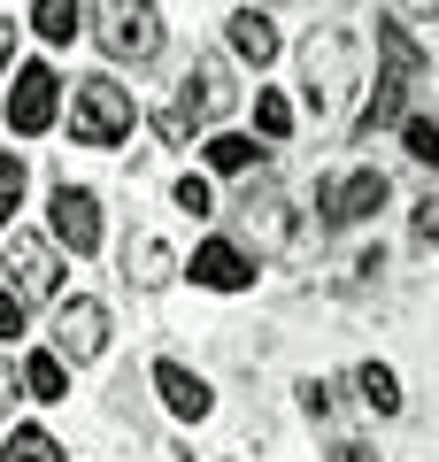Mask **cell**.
Segmentation results:
<instances>
[{
  "instance_id": "obj_1",
  "label": "cell",
  "mask_w": 439,
  "mask_h": 462,
  "mask_svg": "<svg viewBox=\"0 0 439 462\" xmlns=\"http://www.w3.org/2000/svg\"><path fill=\"white\" fill-rule=\"evenodd\" d=\"M355 93H362V39L347 23L309 32V47H301V100H309V116L332 124V116H347Z\"/></svg>"
},
{
  "instance_id": "obj_2",
  "label": "cell",
  "mask_w": 439,
  "mask_h": 462,
  "mask_svg": "<svg viewBox=\"0 0 439 462\" xmlns=\"http://www.w3.org/2000/svg\"><path fill=\"white\" fill-rule=\"evenodd\" d=\"M131 124H139V100L116 78H85L78 93H70V139H78V147H124Z\"/></svg>"
},
{
  "instance_id": "obj_3",
  "label": "cell",
  "mask_w": 439,
  "mask_h": 462,
  "mask_svg": "<svg viewBox=\"0 0 439 462\" xmlns=\"http://www.w3.org/2000/svg\"><path fill=\"white\" fill-rule=\"evenodd\" d=\"M93 32H100V47H108V62L146 69L163 54V8H154V0H93Z\"/></svg>"
},
{
  "instance_id": "obj_4",
  "label": "cell",
  "mask_w": 439,
  "mask_h": 462,
  "mask_svg": "<svg viewBox=\"0 0 439 462\" xmlns=\"http://www.w3.org/2000/svg\"><path fill=\"white\" fill-rule=\"evenodd\" d=\"M378 54H386V69H378V93L362 100V132H378V124H401V108H408V85L424 78V54H416V39L401 32V23H378Z\"/></svg>"
},
{
  "instance_id": "obj_5",
  "label": "cell",
  "mask_w": 439,
  "mask_h": 462,
  "mask_svg": "<svg viewBox=\"0 0 439 462\" xmlns=\"http://www.w3.org/2000/svg\"><path fill=\"white\" fill-rule=\"evenodd\" d=\"M239 231L255 239L262 254H301V247H309V224H301V208L285 200L277 178H255L239 193Z\"/></svg>"
},
{
  "instance_id": "obj_6",
  "label": "cell",
  "mask_w": 439,
  "mask_h": 462,
  "mask_svg": "<svg viewBox=\"0 0 439 462\" xmlns=\"http://www.w3.org/2000/svg\"><path fill=\"white\" fill-rule=\"evenodd\" d=\"M386 170H340V178H324L316 185V216H324L332 231H355V224H370L378 208H386Z\"/></svg>"
},
{
  "instance_id": "obj_7",
  "label": "cell",
  "mask_w": 439,
  "mask_h": 462,
  "mask_svg": "<svg viewBox=\"0 0 439 462\" xmlns=\"http://www.w3.org/2000/svg\"><path fill=\"white\" fill-rule=\"evenodd\" d=\"M54 116H62V78H54L47 62H23L16 85H8V132H16V139H39Z\"/></svg>"
},
{
  "instance_id": "obj_8",
  "label": "cell",
  "mask_w": 439,
  "mask_h": 462,
  "mask_svg": "<svg viewBox=\"0 0 439 462\" xmlns=\"http://www.w3.org/2000/svg\"><path fill=\"white\" fill-rule=\"evenodd\" d=\"M54 355H62V363H100V355H108V309H100L93 293H78V300L54 309Z\"/></svg>"
},
{
  "instance_id": "obj_9",
  "label": "cell",
  "mask_w": 439,
  "mask_h": 462,
  "mask_svg": "<svg viewBox=\"0 0 439 462\" xmlns=\"http://www.w3.org/2000/svg\"><path fill=\"white\" fill-rule=\"evenodd\" d=\"M47 216H54V247H70V254H93L100 247V200L85 193V185H54V200H47Z\"/></svg>"
},
{
  "instance_id": "obj_10",
  "label": "cell",
  "mask_w": 439,
  "mask_h": 462,
  "mask_svg": "<svg viewBox=\"0 0 439 462\" xmlns=\"http://www.w3.org/2000/svg\"><path fill=\"white\" fill-rule=\"evenodd\" d=\"M231 69L216 62V54H201L193 69H185V85H178V116L185 124H216V116H231Z\"/></svg>"
},
{
  "instance_id": "obj_11",
  "label": "cell",
  "mask_w": 439,
  "mask_h": 462,
  "mask_svg": "<svg viewBox=\"0 0 439 462\" xmlns=\"http://www.w3.org/2000/svg\"><path fill=\"white\" fill-rule=\"evenodd\" d=\"M0 263H8V278H16V293H23V300H47L54 285H62V270H54V247L39 239V231H8V254H0Z\"/></svg>"
},
{
  "instance_id": "obj_12",
  "label": "cell",
  "mask_w": 439,
  "mask_h": 462,
  "mask_svg": "<svg viewBox=\"0 0 439 462\" xmlns=\"http://www.w3.org/2000/svg\"><path fill=\"white\" fill-rule=\"evenodd\" d=\"M193 285H209V293H247V285H255V263H247L231 239H201L193 247Z\"/></svg>"
},
{
  "instance_id": "obj_13",
  "label": "cell",
  "mask_w": 439,
  "mask_h": 462,
  "mask_svg": "<svg viewBox=\"0 0 439 462\" xmlns=\"http://www.w3.org/2000/svg\"><path fill=\"white\" fill-rule=\"evenodd\" d=\"M154 393H163V409L178 416V424H201V416L216 409L209 378H193V370H185V363H154Z\"/></svg>"
},
{
  "instance_id": "obj_14",
  "label": "cell",
  "mask_w": 439,
  "mask_h": 462,
  "mask_svg": "<svg viewBox=\"0 0 439 462\" xmlns=\"http://www.w3.org/2000/svg\"><path fill=\"white\" fill-rule=\"evenodd\" d=\"M124 278H131V285H170V278H178V254H170V239H154V231H131V239H124Z\"/></svg>"
},
{
  "instance_id": "obj_15",
  "label": "cell",
  "mask_w": 439,
  "mask_h": 462,
  "mask_svg": "<svg viewBox=\"0 0 439 462\" xmlns=\"http://www.w3.org/2000/svg\"><path fill=\"white\" fill-rule=\"evenodd\" d=\"M224 32H231V54H239V62H255V69H270V62H277V23L262 16V8H239Z\"/></svg>"
},
{
  "instance_id": "obj_16",
  "label": "cell",
  "mask_w": 439,
  "mask_h": 462,
  "mask_svg": "<svg viewBox=\"0 0 439 462\" xmlns=\"http://www.w3.org/2000/svg\"><path fill=\"white\" fill-rule=\"evenodd\" d=\"M32 32L47 39V47H70V39L85 32V8L78 0H32Z\"/></svg>"
},
{
  "instance_id": "obj_17",
  "label": "cell",
  "mask_w": 439,
  "mask_h": 462,
  "mask_svg": "<svg viewBox=\"0 0 439 462\" xmlns=\"http://www.w3.org/2000/svg\"><path fill=\"white\" fill-rule=\"evenodd\" d=\"M23 393H32V401H70V363L54 355V346L23 363Z\"/></svg>"
},
{
  "instance_id": "obj_18",
  "label": "cell",
  "mask_w": 439,
  "mask_h": 462,
  "mask_svg": "<svg viewBox=\"0 0 439 462\" xmlns=\"http://www.w3.org/2000/svg\"><path fill=\"white\" fill-rule=\"evenodd\" d=\"M355 393H362V409H378V416H401V378H393L386 363H362V370H355Z\"/></svg>"
},
{
  "instance_id": "obj_19",
  "label": "cell",
  "mask_w": 439,
  "mask_h": 462,
  "mask_svg": "<svg viewBox=\"0 0 439 462\" xmlns=\"http://www.w3.org/2000/svg\"><path fill=\"white\" fill-rule=\"evenodd\" d=\"M255 162H262L255 139H239V132H216V139H209V170H216V178H247Z\"/></svg>"
},
{
  "instance_id": "obj_20",
  "label": "cell",
  "mask_w": 439,
  "mask_h": 462,
  "mask_svg": "<svg viewBox=\"0 0 439 462\" xmlns=\"http://www.w3.org/2000/svg\"><path fill=\"white\" fill-rule=\"evenodd\" d=\"M0 462H70V455L54 447V431H39V424H16V431H8V447H0Z\"/></svg>"
},
{
  "instance_id": "obj_21",
  "label": "cell",
  "mask_w": 439,
  "mask_h": 462,
  "mask_svg": "<svg viewBox=\"0 0 439 462\" xmlns=\"http://www.w3.org/2000/svg\"><path fill=\"white\" fill-rule=\"evenodd\" d=\"M23 185H32V162H23V154H0V231L23 208Z\"/></svg>"
},
{
  "instance_id": "obj_22",
  "label": "cell",
  "mask_w": 439,
  "mask_h": 462,
  "mask_svg": "<svg viewBox=\"0 0 439 462\" xmlns=\"http://www.w3.org/2000/svg\"><path fill=\"white\" fill-rule=\"evenodd\" d=\"M401 139H408V162L439 170V124L432 116H401Z\"/></svg>"
},
{
  "instance_id": "obj_23",
  "label": "cell",
  "mask_w": 439,
  "mask_h": 462,
  "mask_svg": "<svg viewBox=\"0 0 439 462\" xmlns=\"http://www.w3.org/2000/svg\"><path fill=\"white\" fill-rule=\"evenodd\" d=\"M255 132L262 139H285L293 132V100L285 93H255Z\"/></svg>"
},
{
  "instance_id": "obj_24",
  "label": "cell",
  "mask_w": 439,
  "mask_h": 462,
  "mask_svg": "<svg viewBox=\"0 0 439 462\" xmlns=\"http://www.w3.org/2000/svg\"><path fill=\"white\" fill-rule=\"evenodd\" d=\"M178 208H185V216H209V178L185 170V178H178Z\"/></svg>"
},
{
  "instance_id": "obj_25",
  "label": "cell",
  "mask_w": 439,
  "mask_h": 462,
  "mask_svg": "<svg viewBox=\"0 0 439 462\" xmlns=\"http://www.w3.org/2000/svg\"><path fill=\"white\" fill-rule=\"evenodd\" d=\"M301 409L324 424V416H332V385H324V378H301Z\"/></svg>"
},
{
  "instance_id": "obj_26",
  "label": "cell",
  "mask_w": 439,
  "mask_h": 462,
  "mask_svg": "<svg viewBox=\"0 0 439 462\" xmlns=\"http://www.w3.org/2000/svg\"><path fill=\"white\" fill-rule=\"evenodd\" d=\"M16 401H23V370H8V355H0V424H8Z\"/></svg>"
},
{
  "instance_id": "obj_27",
  "label": "cell",
  "mask_w": 439,
  "mask_h": 462,
  "mask_svg": "<svg viewBox=\"0 0 439 462\" xmlns=\"http://www.w3.org/2000/svg\"><path fill=\"white\" fill-rule=\"evenodd\" d=\"M16 331H23V293L0 285V339H16Z\"/></svg>"
},
{
  "instance_id": "obj_28",
  "label": "cell",
  "mask_w": 439,
  "mask_h": 462,
  "mask_svg": "<svg viewBox=\"0 0 439 462\" xmlns=\"http://www.w3.org/2000/svg\"><path fill=\"white\" fill-rule=\"evenodd\" d=\"M416 239H424V247H439V193H424V208H416Z\"/></svg>"
},
{
  "instance_id": "obj_29",
  "label": "cell",
  "mask_w": 439,
  "mask_h": 462,
  "mask_svg": "<svg viewBox=\"0 0 439 462\" xmlns=\"http://www.w3.org/2000/svg\"><path fill=\"white\" fill-rule=\"evenodd\" d=\"M154 132H163V139H170V147H185V139H193V124H185V116H178V108H163V124H154Z\"/></svg>"
},
{
  "instance_id": "obj_30",
  "label": "cell",
  "mask_w": 439,
  "mask_h": 462,
  "mask_svg": "<svg viewBox=\"0 0 439 462\" xmlns=\"http://www.w3.org/2000/svg\"><path fill=\"white\" fill-rule=\"evenodd\" d=\"M8 54H16V23L0 16V78H8Z\"/></svg>"
},
{
  "instance_id": "obj_31",
  "label": "cell",
  "mask_w": 439,
  "mask_h": 462,
  "mask_svg": "<svg viewBox=\"0 0 439 462\" xmlns=\"http://www.w3.org/2000/svg\"><path fill=\"white\" fill-rule=\"evenodd\" d=\"M332 462H378V455H370V447H355V439H347V447H340Z\"/></svg>"
},
{
  "instance_id": "obj_32",
  "label": "cell",
  "mask_w": 439,
  "mask_h": 462,
  "mask_svg": "<svg viewBox=\"0 0 439 462\" xmlns=\"http://www.w3.org/2000/svg\"><path fill=\"white\" fill-rule=\"evenodd\" d=\"M401 8L408 16H439V0H401Z\"/></svg>"
}]
</instances>
